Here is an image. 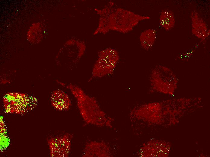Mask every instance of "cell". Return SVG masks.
I'll list each match as a JSON object with an SVG mask.
<instances>
[{"label": "cell", "instance_id": "obj_1", "mask_svg": "<svg viewBox=\"0 0 210 157\" xmlns=\"http://www.w3.org/2000/svg\"><path fill=\"white\" fill-rule=\"evenodd\" d=\"M77 100L82 117L87 123L111 127L113 120L101 109L96 100L87 95L79 87L70 84L66 86Z\"/></svg>", "mask_w": 210, "mask_h": 157}, {"label": "cell", "instance_id": "obj_2", "mask_svg": "<svg viewBox=\"0 0 210 157\" xmlns=\"http://www.w3.org/2000/svg\"><path fill=\"white\" fill-rule=\"evenodd\" d=\"M150 18L148 16L138 14L122 8H113L107 17L108 30L127 33L141 21Z\"/></svg>", "mask_w": 210, "mask_h": 157}, {"label": "cell", "instance_id": "obj_3", "mask_svg": "<svg viewBox=\"0 0 210 157\" xmlns=\"http://www.w3.org/2000/svg\"><path fill=\"white\" fill-rule=\"evenodd\" d=\"M178 79L169 67L161 65L155 66L152 70L150 83L155 91L162 93L173 95L177 89Z\"/></svg>", "mask_w": 210, "mask_h": 157}, {"label": "cell", "instance_id": "obj_4", "mask_svg": "<svg viewBox=\"0 0 210 157\" xmlns=\"http://www.w3.org/2000/svg\"><path fill=\"white\" fill-rule=\"evenodd\" d=\"M37 102L33 96L18 92L8 93L3 98L5 110L13 114H24L34 108Z\"/></svg>", "mask_w": 210, "mask_h": 157}, {"label": "cell", "instance_id": "obj_5", "mask_svg": "<svg viewBox=\"0 0 210 157\" xmlns=\"http://www.w3.org/2000/svg\"><path fill=\"white\" fill-rule=\"evenodd\" d=\"M119 59L118 51L111 48L100 51L93 66L92 76L101 78L112 75Z\"/></svg>", "mask_w": 210, "mask_h": 157}, {"label": "cell", "instance_id": "obj_6", "mask_svg": "<svg viewBox=\"0 0 210 157\" xmlns=\"http://www.w3.org/2000/svg\"><path fill=\"white\" fill-rule=\"evenodd\" d=\"M72 137V135L68 134L49 139L48 143L51 156H68L71 149Z\"/></svg>", "mask_w": 210, "mask_h": 157}, {"label": "cell", "instance_id": "obj_7", "mask_svg": "<svg viewBox=\"0 0 210 157\" xmlns=\"http://www.w3.org/2000/svg\"><path fill=\"white\" fill-rule=\"evenodd\" d=\"M65 46L67 62L70 66H74L84 54L86 49L85 44L81 41L72 40L67 41Z\"/></svg>", "mask_w": 210, "mask_h": 157}, {"label": "cell", "instance_id": "obj_8", "mask_svg": "<svg viewBox=\"0 0 210 157\" xmlns=\"http://www.w3.org/2000/svg\"><path fill=\"white\" fill-rule=\"evenodd\" d=\"M191 30L193 35L204 42L210 36V30L203 18L196 11H192L190 16Z\"/></svg>", "mask_w": 210, "mask_h": 157}, {"label": "cell", "instance_id": "obj_9", "mask_svg": "<svg viewBox=\"0 0 210 157\" xmlns=\"http://www.w3.org/2000/svg\"><path fill=\"white\" fill-rule=\"evenodd\" d=\"M110 155V150L107 144L96 141H91L86 145L83 155V157H108Z\"/></svg>", "mask_w": 210, "mask_h": 157}, {"label": "cell", "instance_id": "obj_10", "mask_svg": "<svg viewBox=\"0 0 210 157\" xmlns=\"http://www.w3.org/2000/svg\"><path fill=\"white\" fill-rule=\"evenodd\" d=\"M51 102L52 107L60 111L68 110L72 105L71 101L68 95L59 90L54 91L51 96Z\"/></svg>", "mask_w": 210, "mask_h": 157}, {"label": "cell", "instance_id": "obj_11", "mask_svg": "<svg viewBox=\"0 0 210 157\" xmlns=\"http://www.w3.org/2000/svg\"><path fill=\"white\" fill-rule=\"evenodd\" d=\"M176 19L173 11L170 9H165L161 11L159 16V24L165 30L169 31L175 27Z\"/></svg>", "mask_w": 210, "mask_h": 157}, {"label": "cell", "instance_id": "obj_12", "mask_svg": "<svg viewBox=\"0 0 210 157\" xmlns=\"http://www.w3.org/2000/svg\"><path fill=\"white\" fill-rule=\"evenodd\" d=\"M157 33L155 30L146 29L142 31L139 36V41L142 48L148 50L152 48L156 41Z\"/></svg>", "mask_w": 210, "mask_h": 157}]
</instances>
